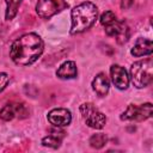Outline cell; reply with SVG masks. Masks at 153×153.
Here are the masks:
<instances>
[{
  "label": "cell",
  "instance_id": "6da1fadb",
  "mask_svg": "<svg viewBox=\"0 0 153 153\" xmlns=\"http://www.w3.org/2000/svg\"><path fill=\"white\" fill-rule=\"evenodd\" d=\"M44 43L42 38L35 33H25L17 38L10 48V57L18 66H30L42 55Z\"/></svg>",
  "mask_w": 153,
  "mask_h": 153
},
{
  "label": "cell",
  "instance_id": "7a4b0ae2",
  "mask_svg": "<svg viewBox=\"0 0 153 153\" xmlns=\"http://www.w3.org/2000/svg\"><path fill=\"white\" fill-rule=\"evenodd\" d=\"M98 17L97 6L91 1H84L76 5L71 12L72 26L71 33L76 35L88 30L94 23Z\"/></svg>",
  "mask_w": 153,
  "mask_h": 153
},
{
  "label": "cell",
  "instance_id": "3957f363",
  "mask_svg": "<svg viewBox=\"0 0 153 153\" xmlns=\"http://www.w3.org/2000/svg\"><path fill=\"white\" fill-rule=\"evenodd\" d=\"M153 79V61L152 59H145L136 61L130 67L129 80L136 88H143L152 82Z\"/></svg>",
  "mask_w": 153,
  "mask_h": 153
},
{
  "label": "cell",
  "instance_id": "277c9868",
  "mask_svg": "<svg viewBox=\"0 0 153 153\" xmlns=\"http://www.w3.org/2000/svg\"><path fill=\"white\" fill-rule=\"evenodd\" d=\"M80 114L85 123L93 129H102L106 123L105 115L99 111L92 103H84L80 105Z\"/></svg>",
  "mask_w": 153,
  "mask_h": 153
},
{
  "label": "cell",
  "instance_id": "5b68a950",
  "mask_svg": "<svg viewBox=\"0 0 153 153\" xmlns=\"http://www.w3.org/2000/svg\"><path fill=\"white\" fill-rule=\"evenodd\" d=\"M68 7L67 0H38L36 12L43 19H49Z\"/></svg>",
  "mask_w": 153,
  "mask_h": 153
},
{
  "label": "cell",
  "instance_id": "8992f818",
  "mask_svg": "<svg viewBox=\"0 0 153 153\" xmlns=\"http://www.w3.org/2000/svg\"><path fill=\"white\" fill-rule=\"evenodd\" d=\"M152 116V104L145 103L141 105L130 104L121 115L122 121H145Z\"/></svg>",
  "mask_w": 153,
  "mask_h": 153
},
{
  "label": "cell",
  "instance_id": "52a82bcc",
  "mask_svg": "<svg viewBox=\"0 0 153 153\" xmlns=\"http://www.w3.org/2000/svg\"><path fill=\"white\" fill-rule=\"evenodd\" d=\"M47 118L50 124L57 128L68 126L72 122V112L65 108H56L48 112Z\"/></svg>",
  "mask_w": 153,
  "mask_h": 153
},
{
  "label": "cell",
  "instance_id": "ba28073f",
  "mask_svg": "<svg viewBox=\"0 0 153 153\" xmlns=\"http://www.w3.org/2000/svg\"><path fill=\"white\" fill-rule=\"evenodd\" d=\"M105 32L108 36L115 37L120 44L127 42L129 38V33H130L128 25L124 22H118L117 19L114 23L105 26Z\"/></svg>",
  "mask_w": 153,
  "mask_h": 153
},
{
  "label": "cell",
  "instance_id": "9c48e42d",
  "mask_svg": "<svg viewBox=\"0 0 153 153\" xmlns=\"http://www.w3.org/2000/svg\"><path fill=\"white\" fill-rule=\"evenodd\" d=\"M27 116V110L24 104H6L1 110H0V118L4 121H11L16 117L24 118Z\"/></svg>",
  "mask_w": 153,
  "mask_h": 153
},
{
  "label": "cell",
  "instance_id": "30bf717a",
  "mask_svg": "<svg viewBox=\"0 0 153 153\" xmlns=\"http://www.w3.org/2000/svg\"><path fill=\"white\" fill-rule=\"evenodd\" d=\"M110 75L114 85L118 90H126L129 86V75L122 66L112 65L110 67Z\"/></svg>",
  "mask_w": 153,
  "mask_h": 153
},
{
  "label": "cell",
  "instance_id": "8fae6325",
  "mask_svg": "<svg viewBox=\"0 0 153 153\" xmlns=\"http://www.w3.org/2000/svg\"><path fill=\"white\" fill-rule=\"evenodd\" d=\"M153 51V43L148 38H137L134 47L130 50V54L135 57H141L146 55H151Z\"/></svg>",
  "mask_w": 153,
  "mask_h": 153
},
{
  "label": "cell",
  "instance_id": "7c38bea8",
  "mask_svg": "<svg viewBox=\"0 0 153 153\" xmlns=\"http://www.w3.org/2000/svg\"><path fill=\"white\" fill-rule=\"evenodd\" d=\"M92 88L100 97H104L108 94L110 88V80L105 73L100 72L94 76V79L92 80Z\"/></svg>",
  "mask_w": 153,
  "mask_h": 153
},
{
  "label": "cell",
  "instance_id": "4fadbf2b",
  "mask_svg": "<svg viewBox=\"0 0 153 153\" xmlns=\"http://www.w3.org/2000/svg\"><path fill=\"white\" fill-rule=\"evenodd\" d=\"M78 74L76 65L74 61H66L63 62L56 71V75L60 79H73Z\"/></svg>",
  "mask_w": 153,
  "mask_h": 153
},
{
  "label": "cell",
  "instance_id": "5bb4252c",
  "mask_svg": "<svg viewBox=\"0 0 153 153\" xmlns=\"http://www.w3.org/2000/svg\"><path fill=\"white\" fill-rule=\"evenodd\" d=\"M65 137V131L62 130H51L50 134H48L47 136H44L42 139V145L44 147H49V148H59L62 139Z\"/></svg>",
  "mask_w": 153,
  "mask_h": 153
},
{
  "label": "cell",
  "instance_id": "9a60e30c",
  "mask_svg": "<svg viewBox=\"0 0 153 153\" xmlns=\"http://www.w3.org/2000/svg\"><path fill=\"white\" fill-rule=\"evenodd\" d=\"M5 2H6L5 18H6V20H11L16 17L18 8H19L20 4L23 2V0H5Z\"/></svg>",
  "mask_w": 153,
  "mask_h": 153
},
{
  "label": "cell",
  "instance_id": "2e32d148",
  "mask_svg": "<svg viewBox=\"0 0 153 153\" xmlns=\"http://www.w3.org/2000/svg\"><path fill=\"white\" fill-rule=\"evenodd\" d=\"M88 142H90V146H91V147L99 149V148H102V147L105 146V143L108 142V137H106L105 134L98 133V134H93V135L90 137V141H88Z\"/></svg>",
  "mask_w": 153,
  "mask_h": 153
},
{
  "label": "cell",
  "instance_id": "e0dca14e",
  "mask_svg": "<svg viewBox=\"0 0 153 153\" xmlns=\"http://www.w3.org/2000/svg\"><path fill=\"white\" fill-rule=\"evenodd\" d=\"M99 20H100L102 25L106 26V25H109V24H111V23H114L116 20V14L114 12H111V11H105L104 13H102Z\"/></svg>",
  "mask_w": 153,
  "mask_h": 153
},
{
  "label": "cell",
  "instance_id": "ac0fdd59",
  "mask_svg": "<svg viewBox=\"0 0 153 153\" xmlns=\"http://www.w3.org/2000/svg\"><path fill=\"white\" fill-rule=\"evenodd\" d=\"M10 81V76L7 73H0V92H2L5 90V87L7 86Z\"/></svg>",
  "mask_w": 153,
  "mask_h": 153
},
{
  "label": "cell",
  "instance_id": "d6986e66",
  "mask_svg": "<svg viewBox=\"0 0 153 153\" xmlns=\"http://www.w3.org/2000/svg\"><path fill=\"white\" fill-rule=\"evenodd\" d=\"M133 1H134V0H122L121 7H122V8H127V7H129V6L133 4Z\"/></svg>",
  "mask_w": 153,
  "mask_h": 153
}]
</instances>
